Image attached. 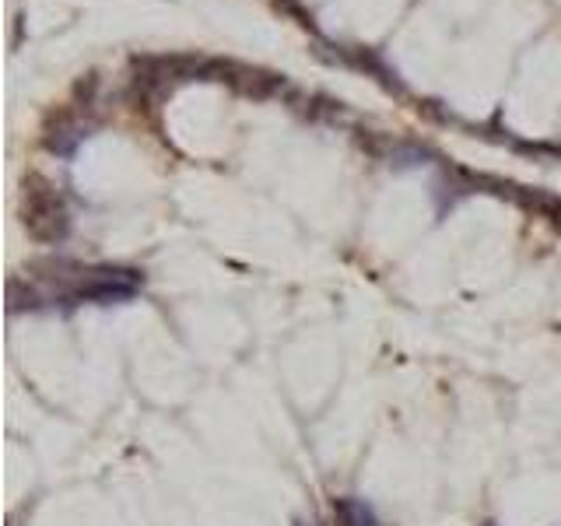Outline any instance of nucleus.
Returning <instances> with one entry per match:
<instances>
[{
    "mask_svg": "<svg viewBox=\"0 0 561 526\" xmlns=\"http://www.w3.org/2000/svg\"><path fill=\"white\" fill-rule=\"evenodd\" d=\"M337 512H341V519H344L348 526H379L376 516H372L362 502H355V498H344V502L337 505Z\"/></svg>",
    "mask_w": 561,
    "mask_h": 526,
    "instance_id": "f257e3e1",
    "label": "nucleus"
}]
</instances>
